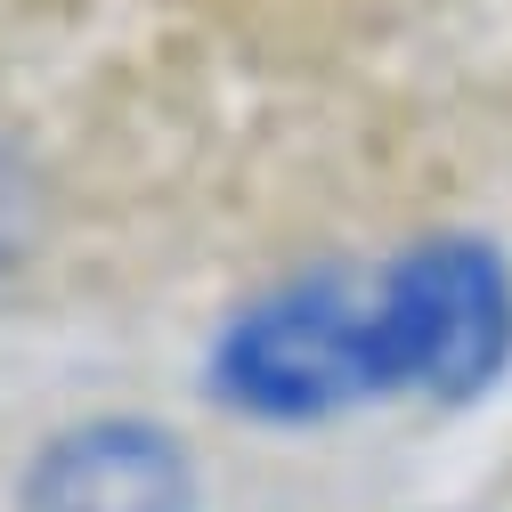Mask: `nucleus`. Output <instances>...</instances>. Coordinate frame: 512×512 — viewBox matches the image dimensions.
Masks as SVG:
<instances>
[{"label":"nucleus","mask_w":512,"mask_h":512,"mask_svg":"<svg viewBox=\"0 0 512 512\" xmlns=\"http://www.w3.org/2000/svg\"><path fill=\"white\" fill-rule=\"evenodd\" d=\"M17 512H204V480L155 415H82L25 456Z\"/></svg>","instance_id":"7ed1b4c3"},{"label":"nucleus","mask_w":512,"mask_h":512,"mask_svg":"<svg viewBox=\"0 0 512 512\" xmlns=\"http://www.w3.org/2000/svg\"><path fill=\"white\" fill-rule=\"evenodd\" d=\"M212 407L244 423H326L382 399L374 366V269L317 261L228 309L204 358Z\"/></svg>","instance_id":"f257e3e1"},{"label":"nucleus","mask_w":512,"mask_h":512,"mask_svg":"<svg viewBox=\"0 0 512 512\" xmlns=\"http://www.w3.org/2000/svg\"><path fill=\"white\" fill-rule=\"evenodd\" d=\"M374 366L382 399L472 407L512 366V261L472 236H415L374 269Z\"/></svg>","instance_id":"f03ea898"},{"label":"nucleus","mask_w":512,"mask_h":512,"mask_svg":"<svg viewBox=\"0 0 512 512\" xmlns=\"http://www.w3.org/2000/svg\"><path fill=\"white\" fill-rule=\"evenodd\" d=\"M25 204H33V196H25V171L0 155V269L25 252Z\"/></svg>","instance_id":"20e7f679"}]
</instances>
